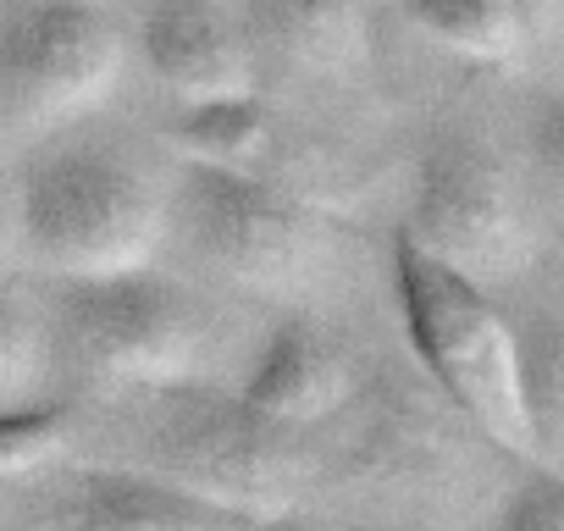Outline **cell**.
Wrapping results in <instances>:
<instances>
[{"instance_id":"cell-14","label":"cell","mask_w":564,"mask_h":531,"mask_svg":"<svg viewBox=\"0 0 564 531\" xmlns=\"http://www.w3.org/2000/svg\"><path fill=\"white\" fill-rule=\"evenodd\" d=\"M520 404L536 465L564 476V322H536L520 333Z\"/></svg>"},{"instance_id":"cell-7","label":"cell","mask_w":564,"mask_h":531,"mask_svg":"<svg viewBox=\"0 0 564 531\" xmlns=\"http://www.w3.org/2000/svg\"><path fill=\"white\" fill-rule=\"evenodd\" d=\"M122 73V34L95 0H0V128L51 133L95 111Z\"/></svg>"},{"instance_id":"cell-13","label":"cell","mask_w":564,"mask_h":531,"mask_svg":"<svg viewBox=\"0 0 564 531\" xmlns=\"http://www.w3.org/2000/svg\"><path fill=\"white\" fill-rule=\"evenodd\" d=\"M177 144H183L188 166H221V172L265 177V155L276 144V122L254 106V95L210 100V106H183Z\"/></svg>"},{"instance_id":"cell-5","label":"cell","mask_w":564,"mask_h":531,"mask_svg":"<svg viewBox=\"0 0 564 531\" xmlns=\"http://www.w3.org/2000/svg\"><path fill=\"white\" fill-rule=\"evenodd\" d=\"M51 349H62L89 377L122 388H177V382H205L216 333L188 289L150 278L144 266V272L62 283Z\"/></svg>"},{"instance_id":"cell-3","label":"cell","mask_w":564,"mask_h":531,"mask_svg":"<svg viewBox=\"0 0 564 531\" xmlns=\"http://www.w3.org/2000/svg\"><path fill=\"white\" fill-rule=\"evenodd\" d=\"M177 227L221 283L265 300H311L338 272L333 221L305 194L254 172L188 166Z\"/></svg>"},{"instance_id":"cell-11","label":"cell","mask_w":564,"mask_h":531,"mask_svg":"<svg viewBox=\"0 0 564 531\" xmlns=\"http://www.w3.org/2000/svg\"><path fill=\"white\" fill-rule=\"evenodd\" d=\"M238 399L271 426H289V432L316 426V421L338 415L349 399L344 349L316 322H282L265 338V349L254 355Z\"/></svg>"},{"instance_id":"cell-19","label":"cell","mask_w":564,"mask_h":531,"mask_svg":"<svg viewBox=\"0 0 564 531\" xmlns=\"http://www.w3.org/2000/svg\"><path fill=\"white\" fill-rule=\"evenodd\" d=\"M23 260V227H18V183H0V283Z\"/></svg>"},{"instance_id":"cell-12","label":"cell","mask_w":564,"mask_h":531,"mask_svg":"<svg viewBox=\"0 0 564 531\" xmlns=\"http://www.w3.org/2000/svg\"><path fill=\"white\" fill-rule=\"evenodd\" d=\"M399 7L432 45L481 67L520 62L536 34L525 0H399Z\"/></svg>"},{"instance_id":"cell-18","label":"cell","mask_w":564,"mask_h":531,"mask_svg":"<svg viewBox=\"0 0 564 531\" xmlns=\"http://www.w3.org/2000/svg\"><path fill=\"white\" fill-rule=\"evenodd\" d=\"M531 150H536V161H542V172L558 183V194H564V100H547L542 111H536V122H531Z\"/></svg>"},{"instance_id":"cell-15","label":"cell","mask_w":564,"mask_h":531,"mask_svg":"<svg viewBox=\"0 0 564 531\" xmlns=\"http://www.w3.org/2000/svg\"><path fill=\"white\" fill-rule=\"evenodd\" d=\"M45 355H51V333L40 327L23 289H12L7 278L0 283V410L29 404V393L45 377Z\"/></svg>"},{"instance_id":"cell-8","label":"cell","mask_w":564,"mask_h":531,"mask_svg":"<svg viewBox=\"0 0 564 531\" xmlns=\"http://www.w3.org/2000/svg\"><path fill=\"white\" fill-rule=\"evenodd\" d=\"M18 531H254V514L183 492L133 465H89L56 481Z\"/></svg>"},{"instance_id":"cell-2","label":"cell","mask_w":564,"mask_h":531,"mask_svg":"<svg viewBox=\"0 0 564 531\" xmlns=\"http://www.w3.org/2000/svg\"><path fill=\"white\" fill-rule=\"evenodd\" d=\"M393 294L415 360L454 399V410L487 443L536 465V443L520 404V333L503 322L492 294L421 254L404 232L393 238Z\"/></svg>"},{"instance_id":"cell-9","label":"cell","mask_w":564,"mask_h":531,"mask_svg":"<svg viewBox=\"0 0 564 531\" xmlns=\"http://www.w3.org/2000/svg\"><path fill=\"white\" fill-rule=\"evenodd\" d=\"M139 51L183 106L254 95V51L216 0H155L139 23Z\"/></svg>"},{"instance_id":"cell-10","label":"cell","mask_w":564,"mask_h":531,"mask_svg":"<svg viewBox=\"0 0 564 531\" xmlns=\"http://www.w3.org/2000/svg\"><path fill=\"white\" fill-rule=\"evenodd\" d=\"M238 29L276 67L338 78L371 56V0H238Z\"/></svg>"},{"instance_id":"cell-20","label":"cell","mask_w":564,"mask_h":531,"mask_svg":"<svg viewBox=\"0 0 564 531\" xmlns=\"http://www.w3.org/2000/svg\"><path fill=\"white\" fill-rule=\"evenodd\" d=\"M525 12H531V23L542 29L547 18H558V12H564V0H525Z\"/></svg>"},{"instance_id":"cell-16","label":"cell","mask_w":564,"mask_h":531,"mask_svg":"<svg viewBox=\"0 0 564 531\" xmlns=\"http://www.w3.org/2000/svg\"><path fill=\"white\" fill-rule=\"evenodd\" d=\"M73 437V415L62 404H7L0 410V481L45 470Z\"/></svg>"},{"instance_id":"cell-4","label":"cell","mask_w":564,"mask_h":531,"mask_svg":"<svg viewBox=\"0 0 564 531\" xmlns=\"http://www.w3.org/2000/svg\"><path fill=\"white\" fill-rule=\"evenodd\" d=\"M150 410L139 415V465L183 492L216 498L238 514H271L305 487V448L289 426L260 421L243 399L210 393L205 382L144 388Z\"/></svg>"},{"instance_id":"cell-1","label":"cell","mask_w":564,"mask_h":531,"mask_svg":"<svg viewBox=\"0 0 564 531\" xmlns=\"http://www.w3.org/2000/svg\"><path fill=\"white\" fill-rule=\"evenodd\" d=\"M166 221L161 188L106 144H51L18 177L23 260L56 283L144 272Z\"/></svg>"},{"instance_id":"cell-6","label":"cell","mask_w":564,"mask_h":531,"mask_svg":"<svg viewBox=\"0 0 564 531\" xmlns=\"http://www.w3.org/2000/svg\"><path fill=\"white\" fill-rule=\"evenodd\" d=\"M404 238L481 289L520 278L536 260V232L503 161L470 133H437L426 144Z\"/></svg>"},{"instance_id":"cell-17","label":"cell","mask_w":564,"mask_h":531,"mask_svg":"<svg viewBox=\"0 0 564 531\" xmlns=\"http://www.w3.org/2000/svg\"><path fill=\"white\" fill-rule=\"evenodd\" d=\"M492 531H564V476L558 470L525 476L498 509Z\"/></svg>"}]
</instances>
